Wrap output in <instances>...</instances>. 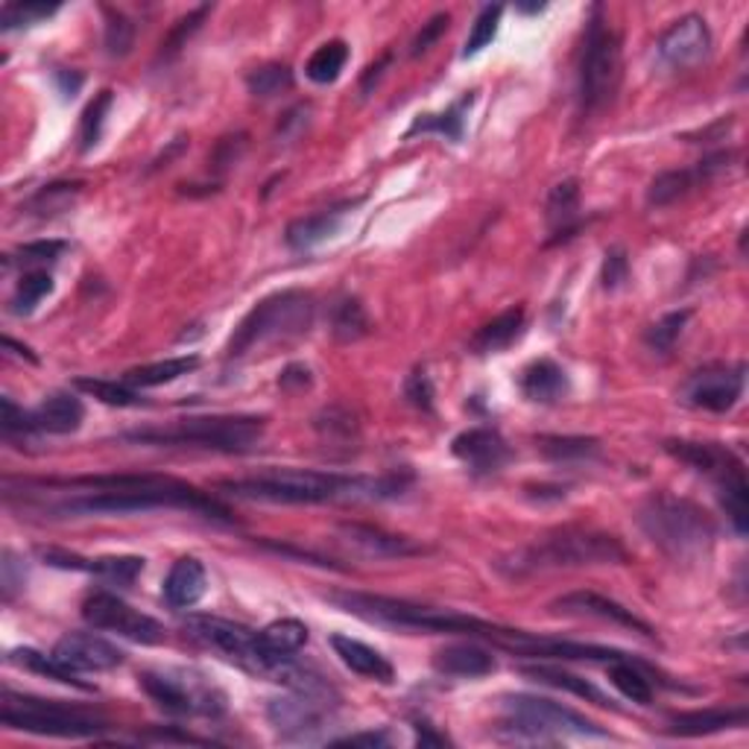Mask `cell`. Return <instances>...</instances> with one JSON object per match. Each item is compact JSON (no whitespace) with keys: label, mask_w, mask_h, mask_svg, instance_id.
Wrapping results in <instances>:
<instances>
[{"label":"cell","mask_w":749,"mask_h":749,"mask_svg":"<svg viewBox=\"0 0 749 749\" xmlns=\"http://www.w3.org/2000/svg\"><path fill=\"white\" fill-rule=\"evenodd\" d=\"M610 679L617 691L624 694L626 700L638 703V706H651L653 703L651 676L644 674L642 665L635 659L610 662Z\"/></svg>","instance_id":"37"},{"label":"cell","mask_w":749,"mask_h":749,"mask_svg":"<svg viewBox=\"0 0 749 749\" xmlns=\"http://www.w3.org/2000/svg\"><path fill=\"white\" fill-rule=\"evenodd\" d=\"M503 7H486L483 12L478 15L475 27H471L469 39H466V50H462V56H478L480 50L489 48L495 42V35H498V24H501Z\"/></svg>","instance_id":"51"},{"label":"cell","mask_w":749,"mask_h":749,"mask_svg":"<svg viewBox=\"0 0 749 749\" xmlns=\"http://www.w3.org/2000/svg\"><path fill=\"white\" fill-rule=\"evenodd\" d=\"M208 589L206 565L197 556H181L174 562V569L165 576V601L174 610H190L202 601Z\"/></svg>","instance_id":"25"},{"label":"cell","mask_w":749,"mask_h":749,"mask_svg":"<svg viewBox=\"0 0 749 749\" xmlns=\"http://www.w3.org/2000/svg\"><path fill=\"white\" fill-rule=\"evenodd\" d=\"M413 475H384V478H352L337 471L267 469L252 478L220 480L217 489L240 501L267 503H329V501H384L396 498L410 486Z\"/></svg>","instance_id":"3"},{"label":"cell","mask_w":749,"mask_h":749,"mask_svg":"<svg viewBox=\"0 0 749 749\" xmlns=\"http://www.w3.org/2000/svg\"><path fill=\"white\" fill-rule=\"evenodd\" d=\"M3 434H7V439L12 437H30V434H35V416L30 410H21L15 402L9 396H3Z\"/></svg>","instance_id":"54"},{"label":"cell","mask_w":749,"mask_h":749,"mask_svg":"<svg viewBox=\"0 0 749 749\" xmlns=\"http://www.w3.org/2000/svg\"><path fill=\"white\" fill-rule=\"evenodd\" d=\"M404 396L413 407H419V410L430 413L434 410V384H430L428 372L416 370L410 378L404 381Z\"/></svg>","instance_id":"56"},{"label":"cell","mask_w":749,"mask_h":749,"mask_svg":"<svg viewBox=\"0 0 749 749\" xmlns=\"http://www.w3.org/2000/svg\"><path fill=\"white\" fill-rule=\"evenodd\" d=\"M83 617L94 630H108V633L124 635L129 642L158 644L165 638V626L158 624L156 617L133 610L129 603L112 592L89 594L83 601Z\"/></svg>","instance_id":"12"},{"label":"cell","mask_w":749,"mask_h":749,"mask_svg":"<svg viewBox=\"0 0 749 749\" xmlns=\"http://www.w3.org/2000/svg\"><path fill=\"white\" fill-rule=\"evenodd\" d=\"M83 190V181H53V185H44L39 194H35L27 206H21V215L33 217H56L62 215Z\"/></svg>","instance_id":"38"},{"label":"cell","mask_w":749,"mask_h":749,"mask_svg":"<svg viewBox=\"0 0 749 749\" xmlns=\"http://www.w3.org/2000/svg\"><path fill=\"white\" fill-rule=\"evenodd\" d=\"M334 535L349 553L361 556V560H407V556H422L428 551L425 544H419L410 535L387 533V530L361 524V521H343V524H337Z\"/></svg>","instance_id":"15"},{"label":"cell","mask_w":749,"mask_h":749,"mask_svg":"<svg viewBox=\"0 0 749 749\" xmlns=\"http://www.w3.org/2000/svg\"><path fill=\"white\" fill-rule=\"evenodd\" d=\"M334 743H340V747H387L389 735L372 729V732H357L349 735V738H337Z\"/></svg>","instance_id":"61"},{"label":"cell","mask_w":749,"mask_h":749,"mask_svg":"<svg viewBox=\"0 0 749 749\" xmlns=\"http://www.w3.org/2000/svg\"><path fill=\"white\" fill-rule=\"evenodd\" d=\"M56 83H59V89H62V94H65V97H74L76 91L83 89V76L74 74V71H59Z\"/></svg>","instance_id":"64"},{"label":"cell","mask_w":749,"mask_h":749,"mask_svg":"<svg viewBox=\"0 0 749 749\" xmlns=\"http://www.w3.org/2000/svg\"><path fill=\"white\" fill-rule=\"evenodd\" d=\"M416 743L419 747H445L448 738L443 732H437L430 724H416Z\"/></svg>","instance_id":"63"},{"label":"cell","mask_w":749,"mask_h":749,"mask_svg":"<svg viewBox=\"0 0 749 749\" xmlns=\"http://www.w3.org/2000/svg\"><path fill=\"white\" fill-rule=\"evenodd\" d=\"M732 158H735V153H715V156H706L694 167H683V170H665V174H659L651 181V188H647V206L651 208L674 206V202L688 197L691 190L703 188V185H708L715 176L729 170Z\"/></svg>","instance_id":"16"},{"label":"cell","mask_w":749,"mask_h":749,"mask_svg":"<svg viewBox=\"0 0 749 749\" xmlns=\"http://www.w3.org/2000/svg\"><path fill=\"white\" fill-rule=\"evenodd\" d=\"M521 329H524V308H510L501 316H495L492 322H486L483 329L471 337V352H501V349H507L512 340L519 337Z\"/></svg>","instance_id":"33"},{"label":"cell","mask_w":749,"mask_h":749,"mask_svg":"<svg viewBox=\"0 0 749 749\" xmlns=\"http://www.w3.org/2000/svg\"><path fill=\"white\" fill-rule=\"evenodd\" d=\"M665 451L715 480H724L735 475V471H743V462L729 448L717 443H685V439H679V443H665Z\"/></svg>","instance_id":"22"},{"label":"cell","mask_w":749,"mask_h":749,"mask_svg":"<svg viewBox=\"0 0 749 749\" xmlns=\"http://www.w3.org/2000/svg\"><path fill=\"white\" fill-rule=\"evenodd\" d=\"M331 647L340 656V662L354 670L363 679H372V683L389 685L396 679V667L389 665L384 656H381L375 647L370 644L357 642V638H349V635H331Z\"/></svg>","instance_id":"26"},{"label":"cell","mask_w":749,"mask_h":749,"mask_svg":"<svg viewBox=\"0 0 749 749\" xmlns=\"http://www.w3.org/2000/svg\"><path fill=\"white\" fill-rule=\"evenodd\" d=\"M62 665H67L76 674H100V670H115L117 665H124V653L117 651L115 644H108L106 638L91 633H67L62 635L53 647Z\"/></svg>","instance_id":"18"},{"label":"cell","mask_w":749,"mask_h":749,"mask_svg":"<svg viewBox=\"0 0 749 749\" xmlns=\"http://www.w3.org/2000/svg\"><path fill=\"white\" fill-rule=\"evenodd\" d=\"M199 370L197 354H185V357H167V361L147 363V366H135L124 375L129 387H162V384H174L181 375H190Z\"/></svg>","instance_id":"32"},{"label":"cell","mask_w":749,"mask_h":749,"mask_svg":"<svg viewBox=\"0 0 749 749\" xmlns=\"http://www.w3.org/2000/svg\"><path fill=\"white\" fill-rule=\"evenodd\" d=\"M59 3H7L0 9V30H18V27H33L44 18L56 15Z\"/></svg>","instance_id":"50"},{"label":"cell","mask_w":749,"mask_h":749,"mask_svg":"<svg viewBox=\"0 0 749 749\" xmlns=\"http://www.w3.org/2000/svg\"><path fill=\"white\" fill-rule=\"evenodd\" d=\"M346 62H349L346 42L334 39V42H325L322 48L313 50V56L308 59V65H305V74L311 83L329 85V83H334L340 74H343Z\"/></svg>","instance_id":"40"},{"label":"cell","mask_w":749,"mask_h":749,"mask_svg":"<svg viewBox=\"0 0 749 749\" xmlns=\"http://www.w3.org/2000/svg\"><path fill=\"white\" fill-rule=\"evenodd\" d=\"M749 720V711L738 708H703V711H679L670 717L667 732L679 738H700V735H717L726 729H743Z\"/></svg>","instance_id":"23"},{"label":"cell","mask_w":749,"mask_h":749,"mask_svg":"<svg viewBox=\"0 0 749 749\" xmlns=\"http://www.w3.org/2000/svg\"><path fill=\"white\" fill-rule=\"evenodd\" d=\"M621 85V39L603 21V9L594 7L585 27L583 56L576 74V97L583 115H597L610 106Z\"/></svg>","instance_id":"9"},{"label":"cell","mask_w":749,"mask_h":749,"mask_svg":"<svg viewBox=\"0 0 749 749\" xmlns=\"http://www.w3.org/2000/svg\"><path fill=\"white\" fill-rule=\"evenodd\" d=\"M208 12H211V7H197L194 12H188L185 18H179L174 27H170V33L162 39V44H158V53H156V62H170V59H176L181 53V48L188 44V39L194 33H197L199 27H202V21L208 18Z\"/></svg>","instance_id":"45"},{"label":"cell","mask_w":749,"mask_h":749,"mask_svg":"<svg viewBox=\"0 0 749 749\" xmlns=\"http://www.w3.org/2000/svg\"><path fill=\"white\" fill-rule=\"evenodd\" d=\"M33 416L35 428L42 430V434L65 437V434L80 430V425H83L85 419V407L74 393H53V396H48L39 407H35Z\"/></svg>","instance_id":"28"},{"label":"cell","mask_w":749,"mask_h":749,"mask_svg":"<svg viewBox=\"0 0 749 749\" xmlns=\"http://www.w3.org/2000/svg\"><path fill=\"white\" fill-rule=\"evenodd\" d=\"M329 601L340 610L352 612L363 621L375 624L413 630V633H437V635H469L480 642H492L495 647L512 653V656H533L535 635L512 626L480 621L466 612L445 610V606H428V603L404 601V597H387V594L366 592H331Z\"/></svg>","instance_id":"2"},{"label":"cell","mask_w":749,"mask_h":749,"mask_svg":"<svg viewBox=\"0 0 749 749\" xmlns=\"http://www.w3.org/2000/svg\"><path fill=\"white\" fill-rule=\"evenodd\" d=\"M247 89L252 97L258 100H272L284 94L288 89H293V71L281 62H270V65H261L256 71L247 74Z\"/></svg>","instance_id":"42"},{"label":"cell","mask_w":749,"mask_h":749,"mask_svg":"<svg viewBox=\"0 0 749 749\" xmlns=\"http://www.w3.org/2000/svg\"><path fill=\"white\" fill-rule=\"evenodd\" d=\"M743 393V363L738 366H706L685 381L683 402L708 413L732 410Z\"/></svg>","instance_id":"14"},{"label":"cell","mask_w":749,"mask_h":749,"mask_svg":"<svg viewBox=\"0 0 749 749\" xmlns=\"http://www.w3.org/2000/svg\"><path fill=\"white\" fill-rule=\"evenodd\" d=\"M475 103V94H466L460 97L454 106H448L443 115H419L413 121V126L407 129L404 138H413V135L419 133H437L445 135L448 141H460L462 138V126H466V108Z\"/></svg>","instance_id":"35"},{"label":"cell","mask_w":749,"mask_h":749,"mask_svg":"<svg viewBox=\"0 0 749 749\" xmlns=\"http://www.w3.org/2000/svg\"><path fill=\"white\" fill-rule=\"evenodd\" d=\"M717 498L724 503L726 519L732 521L735 533H747V519H749V489H747V475L743 471H735L729 478L717 480Z\"/></svg>","instance_id":"39"},{"label":"cell","mask_w":749,"mask_h":749,"mask_svg":"<svg viewBox=\"0 0 749 749\" xmlns=\"http://www.w3.org/2000/svg\"><path fill=\"white\" fill-rule=\"evenodd\" d=\"M434 667L445 676H457V679H480V676L495 674V656L486 647L475 642L448 644L443 651L434 653Z\"/></svg>","instance_id":"24"},{"label":"cell","mask_w":749,"mask_h":749,"mask_svg":"<svg viewBox=\"0 0 749 749\" xmlns=\"http://www.w3.org/2000/svg\"><path fill=\"white\" fill-rule=\"evenodd\" d=\"M519 387L530 402L551 404L560 402V398L569 393V375H565V370H562L560 363L542 357V361H533L528 370L521 372Z\"/></svg>","instance_id":"29"},{"label":"cell","mask_w":749,"mask_h":749,"mask_svg":"<svg viewBox=\"0 0 749 749\" xmlns=\"http://www.w3.org/2000/svg\"><path fill=\"white\" fill-rule=\"evenodd\" d=\"M112 91H100L97 97L91 100L89 108H85L83 121H80V149L89 153V149L97 147L100 135H103V124H106L108 108H112Z\"/></svg>","instance_id":"47"},{"label":"cell","mask_w":749,"mask_h":749,"mask_svg":"<svg viewBox=\"0 0 749 749\" xmlns=\"http://www.w3.org/2000/svg\"><path fill=\"white\" fill-rule=\"evenodd\" d=\"M243 149H247V135L243 133L229 135V138H220L217 141L215 153H211V158H208V165H211L215 174H226L229 167L238 165L240 156H243Z\"/></svg>","instance_id":"53"},{"label":"cell","mask_w":749,"mask_h":749,"mask_svg":"<svg viewBox=\"0 0 749 749\" xmlns=\"http://www.w3.org/2000/svg\"><path fill=\"white\" fill-rule=\"evenodd\" d=\"M106 53L112 59H124L135 44V24L121 9H106Z\"/></svg>","instance_id":"49"},{"label":"cell","mask_w":749,"mask_h":749,"mask_svg":"<svg viewBox=\"0 0 749 749\" xmlns=\"http://www.w3.org/2000/svg\"><path fill=\"white\" fill-rule=\"evenodd\" d=\"M308 124H311V106H308V103H302V106H297V108H290L288 115L281 117L279 138H284V141L297 138V135L302 133Z\"/></svg>","instance_id":"59"},{"label":"cell","mask_w":749,"mask_h":749,"mask_svg":"<svg viewBox=\"0 0 749 749\" xmlns=\"http://www.w3.org/2000/svg\"><path fill=\"white\" fill-rule=\"evenodd\" d=\"M576 211H580V185H576V179L560 181V185L551 190L548 206H544L548 229H551V235H556L553 240L569 238L571 231L576 229V220H580Z\"/></svg>","instance_id":"30"},{"label":"cell","mask_w":749,"mask_h":749,"mask_svg":"<svg viewBox=\"0 0 749 749\" xmlns=\"http://www.w3.org/2000/svg\"><path fill=\"white\" fill-rule=\"evenodd\" d=\"M553 612H560V615H580V617H601V621H610V624L624 626V630H633V633H642L647 638H653V630L647 621L635 615L633 610H626L621 603L610 601V597H603L597 592H569L556 597L551 603Z\"/></svg>","instance_id":"19"},{"label":"cell","mask_w":749,"mask_h":749,"mask_svg":"<svg viewBox=\"0 0 749 749\" xmlns=\"http://www.w3.org/2000/svg\"><path fill=\"white\" fill-rule=\"evenodd\" d=\"M535 445H539V451L548 460L556 462L589 460V457H597V451H601V443L592 437H542L535 439Z\"/></svg>","instance_id":"43"},{"label":"cell","mask_w":749,"mask_h":749,"mask_svg":"<svg viewBox=\"0 0 749 749\" xmlns=\"http://www.w3.org/2000/svg\"><path fill=\"white\" fill-rule=\"evenodd\" d=\"M448 24H451L448 12H439V15L430 18L428 24H422V30L416 33V39H413V44H410V56L419 59L422 53H428V50L439 42V35L448 30Z\"/></svg>","instance_id":"57"},{"label":"cell","mask_w":749,"mask_h":749,"mask_svg":"<svg viewBox=\"0 0 749 749\" xmlns=\"http://www.w3.org/2000/svg\"><path fill=\"white\" fill-rule=\"evenodd\" d=\"M630 553L615 535L601 530L565 528L560 533L544 535L521 551L495 562V569L507 576H528L535 571L553 569H589V565H626Z\"/></svg>","instance_id":"4"},{"label":"cell","mask_w":749,"mask_h":749,"mask_svg":"<svg viewBox=\"0 0 749 749\" xmlns=\"http://www.w3.org/2000/svg\"><path fill=\"white\" fill-rule=\"evenodd\" d=\"M630 279V258L621 247H612L603 258V270H601V284L606 290H617L624 281Z\"/></svg>","instance_id":"55"},{"label":"cell","mask_w":749,"mask_h":749,"mask_svg":"<svg viewBox=\"0 0 749 749\" xmlns=\"http://www.w3.org/2000/svg\"><path fill=\"white\" fill-rule=\"evenodd\" d=\"M349 208H354V202H343V206H331L322 208L316 215L299 217L284 229V240H288L290 249H297V252H305V249L316 247L322 240H329L334 231L340 229V222L346 217Z\"/></svg>","instance_id":"27"},{"label":"cell","mask_w":749,"mask_h":749,"mask_svg":"<svg viewBox=\"0 0 749 749\" xmlns=\"http://www.w3.org/2000/svg\"><path fill=\"white\" fill-rule=\"evenodd\" d=\"M65 252V243L62 240H35V243H24L18 249V256L27 264H39V261H56L59 256Z\"/></svg>","instance_id":"58"},{"label":"cell","mask_w":749,"mask_h":749,"mask_svg":"<svg viewBox=\"0 0 749 749\" xmlns=\"http://www.w3.org/2000/svg\"><path fill=\"white\" fill-rule=\"evenodd\" d=\"M708 53H711V30L700 15L679 18L659 39L662 62L674 71H691L706 62Z\"/></svg>","instance_id":"17"},{"label":"cell","mask_w":749,"mask_h":749,"mask_svg":"<svg viewBox=\"0 0 749 749\" xmlns=\"http://www.w3.org/2000/svg\"><path fill=\"white\" fill-rule=\"evenodd\" d=\"M524 676H530L533 683L551 685V688H560V691L574 694V697H580V700H585V703H594V706H603V708L615 706V703H612L610 697L597 688V685H592L589 679H583V676L569 674V670H562V667L533 665V667H524Z\"/></svg>","instance_id":"31"},{"label":"cell","mask_w":749,"mask_h":749,"mask_svg":"<svg viewBox=\"0 0 749 749\" xmlns=\"http://www.w3.org/2000/svg\"><path fill=\"white\" fill-rule=\"evenodd\" d=\"M316 302L305 290H281L272 297L261 299L252 311L240 320V325L231 334L226 354L229 357H243L252 349L279 343V340H293L308 334L313 325Z\"/></svg>","instance_id":"7"},{"label":"cell","mask_w":749,"mask_h":749,"mask_svg":"<svg viewBox=\"0 0 749 749\" xmlns=\"http://www.w3.org/2000/svg\"><path fill=\"white\" fill-rule=\"evenodd\" d=\"M316 430H320L325 439H352L357 434V425H354V416L343 407H329V410L320 413V419H316Z\"/></svg>","instance_id":"52"},{"label":"cell","mask_w":749,"mask_h":749,"mask_svg":"<svg viewBox=\"0 0 749 749\" xmlns=\"http://www.w3.org/2000/svg\"><path fill=\"white\" fill-rule=\"evenodd\" d=\"M688 320H691V311H676V313H667V316H662L659 322H653L651 329H647V334H644V343H647V349L656 354H667L670 349L676 346V340L683 337L685 325H688Z\"/></svg>","instance_id":"46"},{"label":"cell","mask_w":749,"mask_h":749,"mask_svg":"<svg viewBox=\"0 0 749 749\" xmlns=\"http://www.w3.org/2000/svg\"><path fill=\"white\" fill-rule=\"evenodd\" d=\"M331 706L334 703L329 697L293 691L290 697L270 700L267 720H270L272 729L281 738H288V741H308V738H313V732H320L322 726L331 720Z\"/></svg>","instance_id":"13"},{"label":"cell","mask_w":749,"mask_h":749,"mask_svg":"<svg viewBox=\"0 0 749 749\" xmlns=\"http://www.w3.org/2000/svg\"><path fill=\"white\" fill-rule=\"evenodd\" d=\"M638 528L670 560H697L715 544L717 528L708 512L688 498L676 495H651L638 510Z\"/></svg>","instance_id":"5"},{"label":"cell","mask_w":749,"mask_h":749,"mask_svg":"<svg viewBox=\"0 0 749 749\" xmlns=\"http://www.w3.org/2000/svg\"><path fill=\"white\" fill-rule=\"evenodd\" d=\"M9 662H12V665H18V667H24V670H33V674H39V676H48V679H53V683L74 685V688H80V691H91V685L83 683L76 670H71L67 665H62V662H59L53 653L48 656V653L21 647V651L9 653Z\"/></svg>","instance_id":"34"},{"label":"cell","mask_w":749,"mask_h":749,"mask_svg":"<svg viewBox=\"0 0 749 749\" xmlns=\"http://www.w3.org/2000/svg\"><path fill=\"white\" fill-rule=\"evenodd\" d=\"M48 565L53 569H71V571H89V574L100 576L112 585H133L144 571V560L141 556H100V560H83L76 553L53 551V548H39Z\"/></svg>","instance_id":"20"},{"label":"cell","mask_w":749,"mask_h":749,"mask_svg":"<svg viewBox=\"0 0 749 749\" xmlns=\"http://www.w3.org/2000/svg\"><path fill=\"white\" fill-rule=\"evenodd\" d=\"M389 62H393V53H384V56H381L378 62H375V65H370V67H366V71H363V76H361V91H363V94H366V91H372V85L378 83L381 74H384V67H387Z\"/></svg>","instance_id":"62"},{"label":"cell","mask_w":749,"mask_h":749,"mask_svg":"<svg viewBox=\"0 0 749 749\" xmlns=\"http://www.w3.org/2000/svg\"><path fill=\"white\" fill-rule=\"evenodd\" d=\"M74 387L85 396H94L97 402L108 404V407H138L144 404V398L135 393L129 384H117V381H103V378H76Z\"/></svg>","instance_id":"44"},{"label":"cell","mask_w":749,"mask_h":749,"mask_svg":"<svg viewBox=\"0 0 749 749\" xmlns=\"http://www.w3.org/2000/svg\"><path fill=\"white\" fill-rule=\"evenodd\" d=\"M21 492H62L56 501L35 507L56 519L85 516H129L153 510H188L202 519L231 524L235 516L226 503L199 492L197 486L167 475H91V478L21 480Z\"/></svg>","instance_id":"1"},{"label":"cell","mask_w":749,"mask_h":749,"mask_svg":"<svg viewBox=\"0 0 749 749\" xmlns=\"http://www.w3.org/2000/svg\"><path fill=\"white\" fill-rule=\"evenodd\" d=\"M267 422L261 416H197L170 428H144L121 434L124 443L162 445V448H202V451L247 454L264 439Z\"/></svg>","instance_id":"6"},{"label":"cell","mask_w":749,"mask_h":749,"mask_svg":"<svg viewBox=\"0 0 749 749\" xmlns=\"http://www.w3.org/2000/svg\"><path fill=\"white\" fill-rule=\"evenodd\" d=\"M138 685L167 715H220L226 697L194 670H144Z\"/></svg>","instance_id":"11"},{"label":"cell","mask_w":749,"mask_h":749,"mask_svg":"<svg viewBox=\"0 0 749 749\" xmlns=\"http://www.w3.org/2000/svg\"><path fill=\"white\" fill-rule=\"evenodd\" d=\"M279 384L284 389H290V393H302V389H308L313 384L311 370H308V366H302V363H293V366H288V370L281 372Z\"/></svg>","instance_id":"60"},{"label":"cell","mask_w":749,"mask_h":749,"mask_svg":"<svg viewBox=\"0 0 749 749\" xmlns=\"http://www.w3.org/2000/svg\"><path fill=\"white\" fill-rule=\"evenodd\" d=\"M48 293H53V279H50L44 270H33L21 275L15 288V297H12V311L15 313H30L39 302H42Z\"/></svg>","instance_id":"48"},{"label":"cell","mask_w":749,"mask_h":749,"mask_svg":"<svg viewBox=\"0 0 749 749\" xmlns=\"http://www.w3.org/2000/svg\"><path fill=\"white\" fill-rule=\"evenodd\" d=\"M451 451L457 460H462L471 471L478 475H492L510 460V445L495 428H471L462 430L460 437H454Z\"/></svg>","instance_id":"21"},{"label":"cell","mask_w":749,"mask_h":749,"mask_svg":"<svg viewBox=\"0 0 749 749\" xmlns=\"http://www.w3.org/2000/svg\"><path fill=\"white\" fill-rule=\"evenodd\" d=\"M372 331V320L366 308L361 305V299L346 297L340 299L334 311H331V334L340 340V343H357L361 337H366Z\"/></svg>","instance_id":"36"},{"label":"cell","mask_w":749,"mask_h":749,"mask_svg":"<svg viewBox=\"0 0 749 749\" xmlns=\"http://www.w3.org/2000/svg\"><path fill=\"white\" fill-rule=\"evenodd\" d=\"M501 729L510 732V738L516 741L551 743L565 735H580V738H606L610 735L574 708L548 700V697H533V694H507L501 697Z\"/></svg>","instance_id":"8"},{"label":"cell","mask_w":749,"mask_h":749,"mask_svg":"<svg viewBox=\"0 0 749 749\" xmlns=\"http://www.w3.org/2000/svg\"><path fill=\"white\" fill-rule=\"evenodd\" d=\"M0 720L9 729L50 735V738H97L106 729L97 715L83 711V708L62 706L56 700H39V697H18L12 691L3 694Z\"/></svg>","instance_id":"10"},{"label":"cell","mask_w":749,"mask_h":749,"mask_svg":"<svg viewBox=\"0 0 749 749\" xmlns=\"http://www.w3.org/2000/svg\"><path fill=\"white\" fill-rule=\"evenodd\" d=\"M261 638L275 656H297L308 644V626L297 617H281L261 630Z\"/></svg>","instance_id":"41"}]
</instances>
